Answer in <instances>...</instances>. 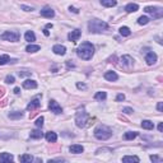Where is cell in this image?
Listing matches in <instances>:
<instances>
[{
	"label": "cell",
	"instance_id": "6da1fadb",
	"mask_svg": "<svg viewBox=\"0 0 163 163\" xmlns=\"http://www.w3.org/2000/svg\"><path fill=\"white\" fill-rule=\"evenodd\" d=\"M77 55L83 60H91L94 55V46L91 42H83L77 48Z\"/></svg>",
	"mask_w": 163,
	"mask_h": 163
},
{
	"label": "cell",
	"instance_id": "7a4b0ae2",
	"mask_svg": "<svg viewBox=\"0 0 163 163\" xmlns=\"http://www.w3.org/2000/svg\"><path fill=\"white\" fill-rule=\"evenodd\" d=\"M108 29V24L106 22H103L101 19H91L88 22V31L91 33H101L103 31H107Z\"/></svg>",
	"mask_w": 163,
	"mask_h": 163
},
{
	"label": "cell",
	"instance_id": "3957f363",
	"mask_svg": "<svg viewBox=\"0 0 163 163\" xmlns=\"http://www.w3.org/2000/svg\"><path fill=\"white\" fill-rule=\"evenodd\" d=\"M94 136L98 140H107L112 136V130L106 125H99L94 129Z\"/></svg>",
	"mask_w": 163,
	"mask_h": 163
},
{
	"label": "cell",
	"instance_id": "277c9868",
	"mask_svg": "<svg viewBox=\"0 0 163 163\" xmlns=\"http://www.w3.org/2000/svg\"><path fill=\"white\" fill-rule=\"evenodd\" d=\"M88 119H89L88 113H87L85 110L82 107V108L78 110L77 115H75V124H77L78 127H84L87 122H88Z\"/></svg>",
	"mask_w": 163,
	"mask_h": 163
},
{
	"label": "cell",
	"instance_id": "5b68a950",
	"mask_svg": "<svg viewBox=\"0 0 163 163\" xmlns=\"http://www.w3.org/2000/svg\"><path fill=\"white\" fill-rule=\"evenodd\" d=\"M20 34L17 31H6L0 36V38L4 41H10V42H18Z\"/></svg>",
	"mask_w": 163,
	"mask_h": 163
},
{
	"label": "cell",
	"instance_id": "8992f818",
	"mask_svg": "<svg viewBox=\"0 0 163 163\" xmlns=\"http://www.w3.org/2000/svg\"><path fill=\"white\" fill-rule=\"evenodd\" d=\"M144 12L150 14L154 19H159L163 17V9L161 6H147V8L144 9Z\"/></svg>",
	"mask_w": 163,
	"mask_h": 163
},
{
	"label": "cell",
	"instance_id": "52a82bcc",
	"mask_svg": "<svg viewBox=\"0 0 163 163\" xmlns=\"http://www.w3.org/2000/svg\"><path fill=\"white\" fill-rule=\"evenodd\" d=\"M48 108H50L51 112H54L55 115H60V113L62 112L61 106L59 105L55 99H50V102H48Z\"/></svg>",
	"mask_w": 163,
	"mask_h": 163
},
{
	"label": "cell",
	"instance_id": "ba28073f",
	"mask_svg": "<svg viewBox=\"0 0 163 163\" xmlns=\"http://www.w3.org/2000/svg\"><path fill=\"white\" fill-rule=\"evenodd\" d=\"M40 99H41V96H36L31 101L28 105H27V110L28 111H33V110H36V108H38L40 105H41V102H40Z\"/></svg>",
	"mask_w": 163,
	"mask_h": 163
},
{
	"label": "cell",
	"instance_id": "9c48e42d",
	"mask_svg": "<svg viewBox=\"0 0 163 163\" xmlns=\"http://www.w3.org/2000/svg\"><path fill=\"white\" fill-rule=\"evenodd\" d=\"M145 61H147L148 65L155 64V61H157V55H155L153 51H149V52L145 55Z\"/></svg>",
	"mask_w": 163,
	"mask_h": 163
},
{
	"label": "cell",
	"instance_id": "30bf717a",
	"mask_svg": "<svg viewBox=\"0 0 163 163\" xmlns=\"http://www.w3.org/2000/svg\"><path fill=\"white\" fill-rule=\"evenodd\" d=\"M80 34H82V32L79 29H74V31H71V32L68 34V38H69V41L77 42V41L79 40V37H80Z\"/></svg>",
	"mask_w": 163,
	"mask_h": 163
},
{
	"label": "cell",
	"instance_id": "8fae6325",
	"mask_svg": "<svg viewBox=\"0 0 163 163\" xmlns=\"http://www.w3.org/2000/svg\"><path fill=\"white\" fill-rule=\"evenodd\" d=\"M40 13H41V15H42V17H45V18H52V17L55 15L54 9H52V8H48V6L43 8Z\"/></svg>",
	"mask_w": 163,
	"mask_h": 163
},
{
	"label": "cell",
	"instance_id": "7c38bea8",
	"mask_svg": "<svg viewBox=\"0 0 163 163\" xmlns=\"http://www.w3.org/2000/svg\"><path fill=\"white\" fill-rule=\"evenodd\" d=\"M69 150H70V153H73V154H80L84 152V148H83V145L74 144V145H70Z\"/></svg>",
	"mask_w": 163,
	"mask_h": 163
},
{
	"label": "cell",
	"instance_id": "4fadbf2b",
	"mask_svg": "<svg viewBox=\"0 0 163 163\" xmlns=\"http://www.w3.org/2000/svg\"><path fill=\"white\" fill-rule=\"evenodd\" d=\"M52 51H54V54L62 56V55H65V52H66V47L62 46V45H55L52 47Z\"/></svg>",
	"mask_w": 163,
	"mask_h": 163
},
{
	"label": "cell",
	"instance_id": "5bb4252c",
	"mask_svg": "<svg viewBox=\"0 0 163 163\" xmlns=\"http://www.w3.org/2000/svg\"><path fill=\"white\" fill-rule=\"evenodd\" d=\"M23 88L24 89H34L37 88V82L32 80V79H27L23 82Z\"/></svg>",
	"mask_w": 163,
	"mask_h": 163
},
{
	"label": "cell",
	"instance_id": "9a60e30c",
	"mask_svg": "<svg viewBox=\"0 0 163 163\" xmlns=\"http://www.w3.org/2000/svg\"><path fill=\"white\" fill-rule=\"evenodd\" d=\"M105 79L108 82H116L119 79V75L115 71H106L105 73Z\"/></svg>",
	"mask_w": 163,
	"mask_h": 163
},
{
	"label": "cell",
	"instance_id": "2e32d148",
	"mask_svg": "<svg viewBox=\"0 0 163 163\" xmlns=\"http://www.w3.org/2000/svg\"><path fill=\"white\" fill-rule=\"evenodd\" d=\"M121 61H122V64L125 66H131V65L134 64V59L130 56V55H124L122 57H121Z\"/></svg>",
	"mask_w": 163,
	"mask_h": 163
},
{
	"label": "cell",
	"instance_id": "e0dca14e",
	"mask_svg": "<svg viewBox=\"0 0 163 163\" xmlns=\"http://www.w3.org/2000/svg\"><path fill=\"white\" fill-rule=\"evenodd\" d=\"M45 138H46V140L48 141V143H55V141L57 140V135H56V133H54V131H48V133H46Z\"/></svg>",
	"mask_w": 163,
	"mask_h": 163
},
{
	"label": "cell",
	"instance_id": "ac0fdd59",
	"mask_svg": "<svg viewBox=\"0 0 163 163\" xmlns=\"http://www.w3.org/2000/svg\"><path fill=\"white\" fill-rule=\"evenodd\" d=\"M125 10H126L127 13H135L139 10V5L135 4V3H130V4H127L125 6Z\"/></svg>",
	"mask_w": 163,
	"mask_h": 163
},
{
	"label": "cell",
	"instance_id": "d6986e66",
	"mask_svg": "<svg viewBox=\"0 0 163 163\" xmlns=\"http://www.w3.org/2000/svg\"><path fill=\"white\" fill-rule=\"evenodd\" d=\"M141 127L145 130H153L154 129V124L150 120H143L141 121Z\"/></svg>",
	"mask_w": 163,
	"mask_h": 163
},
{
	"label": "cell",
	"instance_id": "ffe728a7",
	"mask_svg": "<svg viewBox=\"0 0 163 163\" xmlns=\"http://www.w3.org/2000/svg\"><path fill=\"white\" fill-rule=\"evenodd\" d=\"M13 155L10 153H1L0 154V162H13Z\"/></svg>",
	"mask_w": 163,
	"mask_h": 163
},
{
	"label": "cell",
	"instance_id": "44dd1931",
	"mask_svg": "<svg viewBox=\"0 0 163 163\" xmlns=\"http://www.w3.org/2000/svg\"><path fill=\"white\" fill-rule=\"evenodd\" d=\"M40 46H38V45H32V43H31V45H28V46H27L26 47V51H27V52H31V54H34V52H37V51H40Z\"/></svg>",
	"mask_w": 163,
	"mask_h": 163
},
{
	"label": "cell",
	"instance_id": "7402d4cb",
	"mask_svg": "<svg viewBox=\"0 0 163 163\" xmlns=\"http://www.w3.org/2000/svg\"><path fill=\"white\" fill-rule=\"evenodd\" d=\"M24 38H26V41H28V42L32 43L33 41H36V36H34V33L32 32V31H27L26 34H24Z\"/></svg>",
	"mask_w": 163,
	"mask_h": 163
},
{
	"label": "cell",
	"instance_id": "603a6c76",
	"mask_svg": "<svg viewBox=\"0 0 163 163\" xmlns=\"http://www.w3.org/2000/svg\"><path fill=\"white\" fill-rule=\"evenodd\" d=\"M29 136H31V139H41L43 136V134L41 130H33V131H31Z\"/></svg>",
	"mask_w": 163,
	"mask_h": 163
},
{
	"label": "cell",
	"instance_id": "cb8c5ba5",
	"mask_svg": "<svg viewBox=\"0 0 163 163\" xmlns=\"http://www.w3.org/2000/svg\"><path fill=\"white\" fill-rule=\"evenodd\" d=\"M136 136H138L136 131H127V133H125V135H124V139L125 140H133Z\"/></svg>",
	"mask_w": 163,
	"mask_h": 163
},
{
	"label": "cell",
	"instance_id": "d4e9b609",
	"mask_svg": "<svg viewBox=\"0 0 163 163\" xmlns=\"http://www.w3.org/2000/svg\"><path fill=\"white\" fill-rule=\"evenodd\" d=\"M19 161L22 163H31L33 161V157L31 154H23V155H20L19 157Z\"/></svg>",
	"mask_w": 163,
	"mask_h": 163
},
{
	"label": "cell",
	"instance_id": "484cf974",
	"mask_svg": "<svg viewBox=\"0 0 163 163\" xmlns=\"http://www.w3.org/2000/svg\"><path fill=\"white\" fill-rule=\"evenodd\" d=\"M101 4L106 8H111V6H115L117 4L116 0H101Z\"/></svg>",
	"mask_w": 163,
	"mask_h": 163
},
{
	"label": "cell",
	"instance_id": "4316f807",
	"mask_svg": "<svg viewBox=\"0 0 163 163\" xmlns=\"http://www.w3.org/2000/svg\"><path fill=\"white\" fill-rule=\"evenodd\" d=\"M106 98H107V93L106 92H97L94 94L96 101H105Z\"/></svg>",
	"mask_w": 163,
	"mask_h": 163
},
{
	"label": "cell",
	"instance_id": "83f0119b",
	"mask_svg": "<svg viewBox=\"0 0 163 163\" xmlns=\"http://www.w3.org/2000/svg\"><path fill=\"white\" fill-rule=\"evenodd\" d=\"M122 162H135L138 163L139 162V158L136 157V155H125L122 158Z\"/></svg>",
	"mask_w": 163,
	"mask_h": 163
},
{
	"label": "cell",
	"instance_id": "f1b7e54d",
	"mask_svg": "<svg viewBox=\"0 0 163 163\" xmlns=\"http://www.w3.org/2000/svg\"><path fill=\"white\" fill-rule=\"evenodd\" d=\"M22 116H23V112H20V111H14V112H10L9 113V119H12V120L20 119Z\"/></svg>",
	"mask_w": 163,
	"mask_h": 163
},
{
	"label": "cell",
	"instance_id": "f546056e",
	"mask_svg": "<svg viewBox=\"0 0 163 163\" xmlns=\"http://www.w3.org/2000/svg\"><path fill=\"white\" fill-rule=\"evenodd\" d=\"M120 34H121V36L127 37V36H130V34H131V31H130L129 27L124 26V27H121V28H120Z\"/></svg>",
	"mask_w": 163,
	"mask_h": 163
},
{
	"label": "cell",
	"instance_id": "4dcf8cb0",
	"mask_svg": "<svg viewBox=\"0 0 163 163\" xmlns=\"http://www.w3.org/2000/svg\"><path fill=\"white\" fill-rule=\"evenodd\" d=\"M10 61L9 55H0V65H5Z\"/></svg>",
	"mask_w": 163,
	"mask_h": 163
},
{
	"label": "cell",
	"instance_id": "1f68e13d",
	"mask_svg": "<svg viewBox=\"0 0 163 163\" xmlns=\"http://www.w3.org/2000/svg\"><path fill=\"white\" fill-rule=\"evenodd\" d=\"M149 19L148 17H139V19H138V23L140 24V26H145V24H148L149 23Z\"/></svg>",
	"mask_w": 163,
	"mask_h": 163
},
{
	"label": "cell",
	"instance_id": "d6a6232c",
	"mask_svg": "<svg viewBox=\"0 0 163 163\" xmlns=\"http://www.w3.org/2000/svg\"><path fill=\"white\" fill-rule=\"evenodd\" d=\"M43 116H41V117H38V119L36 120V122H34V125H36L37 127H42L43 126Z\"/></svg>",
	"mask_w": 163,
	"mask_h": 163
},
{
	"label": "cell",
	"instance_id": "836d02e7",
	"mask_svg": "<svg viewBox=\"0 0 163 163\" xmlns=\"http://www.w3.org/2000/svg\"><path fill=\"white\" fill-rule=\"evenodd\" d=\"M5 82L8 83V84H13V83L15 82V79H14V77H13V75H6Z\"/></svg>",
	"mask_w": 163,
	"mask_h": 163
},
{
	"label": "cell",
	"instance_id": "e575fe53",
	"mask_svg": "<svg viewBox=\"0 0 163 163\" xmlns=\"http://www.w3.org/2000/svg\"><path fill=\"white\" fill-rule=\"evenodd\" d=\"M122 112H124V113H126V115H130V113H133V112H134V110H133V108H130V107H124V108H122Z\"/></svg>",
	"mask_w": 163,
	"mask_h": 163
},
{
	"label": "cell",
	"instance_id": "d590c367",
	"mask_svg": "<svg viewBox=\"0 0 163 163\" xmlns=\"http://www.w3.org/2000/svg\"><path fill=\"white\" fill-rule=\"evenodd\" d=\"M124 99H125V96L122 94V93H120V94L116 96V101L117 102H121V101H124Z\"/></svg>",
	"mask_w": 163,
	"mask_h": 163
},
{
	"label": "cell",
	"instance_id": "8d00e7d4",
	"mask_svg": "<svg viewBox=\"0 0 163 163\" xmlns=\"http://www.w3.org/2000/svg\"><path fill=\"white\" fill-rule=\"evenodd\" d=\"M20 8H22L23 10H26V12H32L33 10L32 6H27V5H20Z\"/></svg>",
	"mask_w": 163,
	"mask_h": 163
},
{
	"label": "cell",
	"instance_id": "74e56055",
	"mask_svg": "<svg viewBox=\"0 0 163 163\" xmlns=\"http://www.w3.org/2000/svg\"><path fill=\"white\" fill-rule=\"evenodd\" d=\"M150 161L152 162H161L162 159L159 158V157H157V155H150Z\"/></svg>",
	"mask_w": 163,
	"mask_h": 163
},
{
	"label": "cell",
	"instance_id": "f35d334b",
	"mask_svg": "<svg viewBox=\"0 0 163 163\" xmlns=\"http://www.w3.org/2000/svg\"><path fill=\"white\" fill-rule=\"evenodd\" d=\"M31 75V71H19V77H27Z\"/></svg>",
	"mask_w": 163,
	"mask_h": 163
},
{
	"label": "cell",
	"instance_id": "ab89813d",
	"mask_svg": "<svg viewBox=\"0 0 163 163\" xmlns=\"http://www.w3.org/2000/svg\"><path fill=\"white\" fill-rule=\"evenodd\" d=\"M48 162L50 163H52V162H65V159L64 158H56V159H50Z\"/></svg>",
	"mask_w": 163,
	"mask_h": 163
},
{
	"label": "cell",
	"instance_id": "60d3db41",
	"mask_svg": "<svg viewBox=\"0 0 163 163\" xmlns=\"http://www.w3.org/2000/svg\"><path fill=\"white\" fill-rule=\"evenodd\" d=\"M69 10L73 12V13H75V14H78V13H79V10L77 8H74V6H69Z\"/></svg>",
	"mask_w": 163,
	"mask_h": 163
},
{
	"label": "cell",
	"instance_id": "b9f144b4",
	"mask_svg": "<svg viewBox=\"0 0 163 163\" xmlns=\"http://www.w3.org/2000/svg\"><path fill=\"white\" fill-rule=\"evenodd\" d=\"M77 87H78L79 89H85L87 88V85L83 84V83H77Z\"/></svg>",
	"mask_w": 163,
	"mask_h": 163
},
{
	"label": "cell",
	"instance_id": "7bdbcfd3",
	"mask_svg": "<svg viewBox=\"0 0 163 163\" xmlns=\"http://www.w3.org/2000/svg\"><path fill=\"white\" fill-rule=\"evenodd\" d=\"M162 107H163V103H162V102H158V105H157V110L159 111V112H162Z\"/></svg>",
	"mask_w": 163,
	"mask_h": 163
},
{
	"label": "cell",
	"instance_id": "ee69618b",
	"mask_svg": "<svg viewBox=\"0 0 163 163\" xmlns=\"http://www.w3.org/2000/svg\"><path fill=\"white\" fill-rule=\"evenodd\" d=\"M13 92H14L15 94H19V93H20V89L18 88V87H17V88H14V91H13Z\"/></svg>",
	"mask_w": 163,
	"mask_h": 163
},
{
	"label": "cell",
	"instance_id": "f6af8a7d",
	"mask_svg": "<svg viewBox=\"0 0 163 163\" xmlns=\"http://www.w3.org/2000/svg\"><path fill=\"white\" fill-rule=\"evenodd\" d=\"M158 130L162 133V130H163V124H162V122H159V125H158Z\"/></svg>",
	"mask_w": 163,
	"mask_h": 163
},
{
	"label": "cell",
	"instance_id": "bcb514c9",
	"mask_svg": "<svg viewBox=\"0 0 163 163\" xmlns=\"http://www.w3.org/2000/svg\"><path fill=\"white\" fill-rule=\"evenodd\" d=\"M43 34H45V36H48V34H50V32L47 31V28H45V29H43Z\"/></svg>",
	"mask_w": 163,
	"mask_h": 163
},
{
	"label": "cell",
	"instance_id": "7dc6e473",
	"mask_svg": "<svg viewBox=\"0 0 163 163\" xmlns=\"http://www.w3.org/2000/svg\"><path fill=\"white\" fill-rule=\"evenodd\" d=\"M46 28H52V24H51V23H48V24H46Z\"/></svg>",
	"mask_w": 163,
	"mask_h": 163
},
{
	"label": "cell",
	"instance_id": "c3c4849f",
	"mask_svg": "<svg viewBox=\"0 0 163 163\" xmlns=\"http://www.w3.org/2000/svg\"><path fill=\"white\" fill-rule=\"evenodd\" d=\"M4 94V91H3V88H0V97Z\"/></svg>",
	"mask_w": 163,
	"mask_h": 163
}]
</instances>
